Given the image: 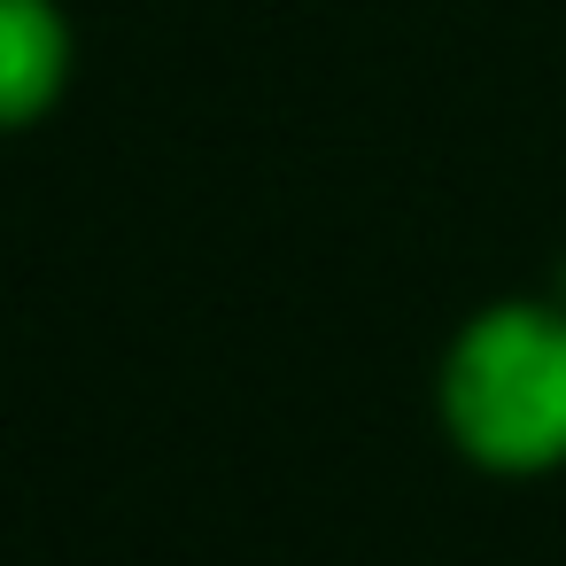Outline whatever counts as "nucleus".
<instances>
[{
  "label": "nucleus",
  "instance_id": "f257e3e1",
  "mask_svg": "<svg viewBox=\"0 0 566 566\" xmlns=\"http://www.w3.org/2000/svg\"><path fill=\"white\" fill-rule=\"evenodd\" d=\"M434 419L473 473L535 481L566 465V303L496 295L458 318L434 365Z\"/></svg>",
  "mask_w": 566,
  "mask_h": 566
},
{
  "label": "nucleus",
  "instance_id": "f03ea898",
  "mask_svg": "<svg viewBox=\"0 0 566 566\" xmlns=\"http://www.w3.org/2000/svg\"><path fill=\"white\" fill-rule=\"evenodd\" d=\"M78 71V32L63 0H0V133H32L55 117Z\"/></svg>",
  "mask_w": 566,
  "mask_h": 566
}]
</instances>
